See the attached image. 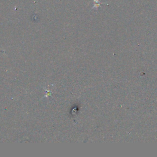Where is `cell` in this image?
I'll return each mask as SVG.
<instances>
[{
	"label": "cell",
	"instance_id": "1",
	"mask_svg": "<svg viewBox=\"0 0 157 157\" xmlns=\"http://www.w3.org/2000/svg\"><path fill=\"white\" fill-rule=\"evenodd\" d=\"M93 1H94V6H93V8L91 9V10H92V9H98V7L101 6V4H105V3H101V2H100L99 0H93Z\"/></svg>",
	"mask_w": 157,
	"mask_h": 157
}]
</instances>
